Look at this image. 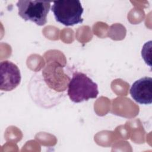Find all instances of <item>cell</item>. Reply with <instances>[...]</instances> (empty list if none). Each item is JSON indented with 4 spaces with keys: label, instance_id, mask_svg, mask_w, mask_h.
I'll return each instance as SVG.
<instances>
[{
    "label": "cell",
    "instance_id": "cell-6",
    "mask_svg": "<svg viewBox=\"0 0 152 152\" xmlns=\"http://www.w3.org/2000/svg\"><path fill=\"white\" fill-rule=\"evenodd\" d=\"M131 96L136 102L141 104L152 103V78L144 77L135 81L132 85Z\"/></svg>",
    "mask_w": 152,
    "mask_h": 152
},
{
    "label": "cell",
    "instance_id": "cell-4",
    "mask_svg": "<svg viewBox=\"0 0 152 152\" xmlns=\"http://www.w3.org/2000/svg\"><path fill=\"white\" fill-rule=\"evenodd\" d=\"M16 5L18 15L25 21H31L39 26L46 24L50 2L20 0L17 2Z\"/></svg>",
    "mask_w": 152,
    "mask_h": 152
},
{
    "label": "cell",
    "instance_id": "cell-5",
    "mask_svg": "<svg viewBox=\"0 0 152 152\" xmlns=\"http://www.w3.org/2000/svg\"><path fill=\"white\" fill-rule=\"evenodd\" d=\"M21 73L17 65L10 61L0 63V89L10 91L15 89L21 82Z\"/></svg>",
    "mask_w": 152,
    "mask_h": 152
},
{
    "label": "cell",
    "instance_id": "cell-1",
    "mask_svg": "<svg viewBox=\"0 0 152 152\" xmlns=\"http://www.w3.org/2000/svg\"><path fill=\"white\" fill-rule=\"evenodd\" d=\"M69 69L59 62H50L31 77L28 91L33 100L44 108L57 105L65 97L71 80Z\"/></svg>",
    "mask_w": 152,
    "mask_h": 152
},
{
    "label": "cell",
    "instance_id": "cell-2",
    "mask_svg": "<svg viewBox=\"0 0 152 152\" xmlns=\"http://www.w3.org/2000/svg\"><path fill=\"white\" fill-rule=\"evenodd\" d=\"M67 94L74 103H81L95 99L99 94L97 84L86 74L75 71L69 81Z\"/></svg>",
    "mask_w": 152,
    "mask_h": 152
},
{
    "label": "cell",
    "instance_id": "cell-3",
    "mask_svg": "<svg viewBox=\"0 0 152 152\" xmlns=\"http://www.w3.org/2000/svg\"><path fill=\"white\" fill-rule=\"evenodd\" d=\"M56 21L65 26H73L83 22L84 9L80 1L65 0L53 2L51 7Z\"/></svg>",
    "mask_w": 152,
    "mask_h": 152
}]
</instances>
